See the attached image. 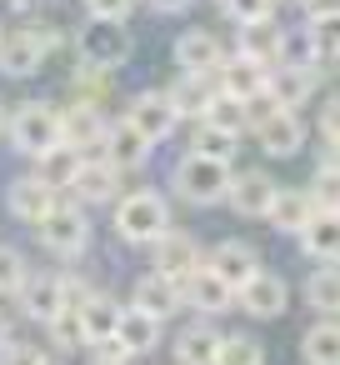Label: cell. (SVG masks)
<instances>
[{
    "label": "cell",
    "mask_w": 340,
    "mask_h": 365,
    "mask_svg": "<svg viewBox=\"0 0 340 365\" xmlns=\"http://www.w3.org/2000/svg\"><path fill=\"white\" fill-rule=\"evenodd\" d=\"M150 155H155V145L125 120V115H115V120H105V140H101V160H110L120 175L125 170H145L150 165Z\"/></svg>",
    "instance_id": "52a82bcc"
},
{
    "label": "cell",
    "mask_w": 340,
    "mask_h": 365,
    "mask_svg": "<svg viewBox=\"0 0 340 365\" xmlns=\"http://www.w3.org/2000/svg\"><path fill=\"white\" fill-rule=\"evenodd\" d=\"M275 6H280V0H275Z\"/></svg>",
    "instance_id": "681fc988"
},
{
    "label": "cell",
    "mask_w": 340,
    "mask_h": 365,
    "mask_svg": "<svg viewBox=\"0 0 340 365\" xmlns=\"http://www.w3.org/2000/svg\"><path fill=\"white\" fill-rule=\"evenodd\" d=\"M56 195H61V190H51V185H46V180L31 170V175H16V180H11V190H6V205H11V215H16V220L36 225V220H41V215L56 205Z\"/></svg>",
    "instance_id": "44dd1931"
},
{
    "label": "cell",
    "mask_w": 340,
    "mask_h": 365,
    "mask_svg": "<svg viewBox=\"0 0 340 365\" xmlns=\"http://www.w3.org/2000/svg\"><path fill=\"white\" fill-rule=\"evenodd\" d=\"M315 215V205H310V195L300 190V185H275V195H270V205H265V225L270 230H280V235H295L305 220Z\"/></svg>",
    "instance_id": "7402d4cb"
},
{
    "label": "cell",
    "mask_w": 340,
    "mask_h": 365,
    "mask_svg": "<svg viewBox=\"0 0 340 365\" xmlns=\"http://www.w3.org/2000/svg\"><path fill=\"white\" fill-rule=\"evenodd\" d=\"M41 365H66V360H61V355H46V360H41Z\"/></svg>",
    "instance_id": "7dc6e473"
},
{
    "label": "cell",
    "mask_w": 340,
    "mask_h": 365,
    "mask_svg": "<svg viewBox=\"0 0 340 365\" xmlns=\"http://www.w3.org/2000/svg\"><path fill=\"white\" fill-rule=\"evenodd\" d=\"M110 225H115V235L125 245H155L170 230V200L160 190H130V195L115 200Z\"/></svg>",
    "instance_id": "6da1fadb"
},
{
    "label": "cell",
    "mask_w": 340,
    "mask_h": 365,
    "mask_svg": "<svg viewBox=\"0 0 340 365\" xmlns=\"http://www.w3.org/2000/svg\"><path fill=\"white\" fill-rule=\"evenodd\" d=\"M250 135L260 140V150H265L270 160H290V155L305 150V120H300L295 110H270Z\"/></svg>",
    "instance_id": "4fadbf2b"
},
{
    "label": "cell",
    "mask_w": 340,
    "mask_h": 365,
    "mask_svg": "<svg viewBox=\"0 0 340 365\" xmlns=\"http://www.w3.org/2000/svg\"><path fill=\"white\" fill-rule=\"evenodd\" d=\"M300 360L305 365H340V325H335V315H320L300 335Z\"/></svg>",
    "instance_id": "484cf974"
},
{
    "label": "cell",
    "mask_w": 340,
    "mask_h": 365,
    "mask_svg": "<svg viewBox=\"0 0 340 365\" xmlns=\"http://www.w3.org/2000/svg\"><path fill=\"white\" fill-rule=\"evenodd\" d=\"M335 300H340V285H335V265H315L305 275V305L315 315H335Z\"/></svg>",
    "instance_id": "d6a6232c"
},
{
    "label": "cell",
    "mask_w": 340,
    "mask_h": 365,
    "mask_svg": "<svg viewBox=\"0 0 340 365\" xmlns=\"http://www.w3.org/2000/svg\"><path fill=\"white\" fill-rule=\"evenodd\" d=\"M220 11L235 26H255V21H275V0H220Z\"/></svg>",
    "instance_id": "ab89813d"
},
{
    "label": "cell",
    "mask_w": 340,
    "mask_h": 365,
    "mask_svg": "<svg viewBox=\"0 0 340 365\" xmlns=\"http://www.w3.org/2000/svg\"><path fill=\"white\" fill-rule=\"evenodd\" d=\"M41 360H46V350H41V345H21V340L0 345V365H41Z\"/></svg>",
    "instance_id": "ee69618b"
},
{
    "label": "cell",
    "mask_w": 340,
    "mask_h": 365,
    "mask_svg": "<svg viewBox=\"0 0 340 365\" xmlns=\"http://www.w3.org/2000/svg\"><path fill=\"white\" fill-rule=\"evenodd\" d=\"M0 130H6V101H0Z\"/></svg>",
    "instance_id": "c3c4849f"
},
{
    "label": "cell",
    "mask_w": 340,
    "mask_h": 365,
    "mask_svg": "<svg viewBox=\"0 0 340 365\" xmlns=\"http://www.w3.org/2000/svg\"><path fill=\"white\" fill-rule=\"evenodd\" d=\"M215 365H265V345H260L255 335H245V330L220 335V345H215Z\"/></svg>",
    "instance_id": "836d02e7"
},
{
    "label": "cell",
    "mask_w": 340,
    "mask_h": 365,
    "mask_svg": "<svg viewBox=\"0 0 340 365\" xmlns=\"http://www.w3.org/2000/svg\"><path fill=\"white\" fill-rule=\"evenodd\" d=\"M200 120H205V125H215V130H225V135H235V140L250 130V125H245V106H240V101H230V96H220V91H215V101H210V110H205Z\"/></svg>",
    "instance_id": "d590c367"
},
{
    "label": "cell",
    "mask_w": 340,
    "mask_h": 365,
    "mask_svg": "<svg viewBox=\"0 0 340 365\" xmlns=\"http://www.w3.org/2000/svg\"><path fill=\"white\" fill-rule=\"evenodd\" d=\"M290 305V285L275 270H255L240 290H235V310H245L250 320H280Z\"/></svg>",
    "instance_id": "ba28073f"
},
{
    "label": "cell",
    "mask_w": 340,
    "mask_h": 365,
    "mask_svg": "<svg viewBox=\"0 0 340 365\" xmlns=\"http://www.w3.org/2000/svg\"><path fill=\"white\" fill-rule=\"evenodd\" d=\"M36 235H41V245H46L51 255L76 260V255H86V250H91V215H86V205H76V200L56 195V205L36 220Z\"/></svg>",
    "instance_id": "3957f363"
},
{
    "label": "cell",
    "mask_w": 340,
    "mask_h": 365,
    "mask_svg": "<svg viewBox=\"0 0 340 365\" xmlns=\"http://www.w3.org/2000/svg\"><path fill=\"white\" fill-rule=\"evenodd\" d=\"M320 81H325V76L310 71V66H270V76H265V96H270L280 110H295V106H305V101L315 96Z\"/></svg>",
    "instance_id": "e0dca14e"
},
{
    "label": "cell",
    "mask_w": 340,
    "mask_h": 365,
    "mask_svg": "<svg viewBox=\"0 0 340 365\" xmlns=\"http://www.w3.org/2000/svg\"><path fill=\"white\" fill-rule=\"evenodd\" d=\"M235 150H240V140H235V135H225V130H215V125L195 120L190 155H200V160H215V165H235Z\"/></svg>",
    "instance_id": "4dcf8cb0"
},
{
    "label": "cell",
    "mask_w": 340,
    "mask_h": 365,
    "mask_svg": "<svg viewBox=\"0 0 340 365\" xmlns=\"http://www.w3.org/2000/svg\"><path fill=\"white\" fill-rule=\"evenodd\" d=\"M225 180H230V165H215V160H200V155H180L175 170H170V185L185 205H220L225 200Z\"/></svg>",
    "instance_id": "5b68a950"
},
{
    "label": "cell",
    "mask_w": 340,
    "mask_h": 365,
    "mask_svg": "<svg viewBox=\"0 0 340 365\" xmlns=\"http://www.w3.org/2000/svg\"><path fill=\"white\" fill-rule=\"evenodd\" d=\"M145 6H150V11H160V16H175V11H185V6H190V0H145Z\"/></svg>",
    "instance_id": "f6af8a7d"
},
{
    "label": "cell",
    "mask_w": 340,
    "mask_h": 365,
    "mask_svg": "<svg viewBox=\"0 0 340 365\" xmlns=\"http://www.w3.org/2000/svg\"><path fill=\"white\" fill-rule=\"evenodd\" d=\"M275 36H280V26H275V21L240 26V31H235V56L260 61V66H275Z\"/></svg>",
    "instance_id": "f546056e"
},
{
    "label": "cell",
    "mask_w": 340,
    "mask_h": 365,
    "mask_svg": "<svg viewBox=\"0 0 340 365\" xmlns=\"http://www.w3.org/2000/svg\"><path fill=\"white\" fill-rule=\"evenodd\" d=\"M165 96H170L175 115H190V120H200V115L210 110V101H215V81H210V76H175Z\"/></svg>",
    "instance_id": "d4e9b609"
},
{
    "label": "cell",
    "mask_w": 340,
    "mask_h": 365,
    "mask_svg": "<svg viewBox=\"0 0 340 365\" xmlns=\"http://www.w3.org/2000/svg\"><path fill=\"white\" fill-rule=\"evenodd\" d=\"M0 135L11 140V150H16V155L41 160L46 150H56V145H61L56 106H51V101H26V106H16V110H6V130H0Z\"/></svg>",
    "instance_id": "7a4b0ae2"
},
{
    "label": "cell",
    "mask_w": 340,
    "mask_h": 365,
    "mask_svg": "<svg viewBox=\"0 0 340 365\" xmlns=\"http://www.w3.org/2000/svg\"><path fill=\"white\" fill-rule=\"evenodd\" d=\"M295 240H300V255H305L310 265H335V250H340L335 210H315V215L295 230Z\"/></svg>",
    "instance_id": "ac0fdd59"
},
{
    "label": "cell",
    "mask_w": 340,
    "mask_h": 365,
    "mask_svg": "<svg viewBox=\"0 0 340 365\" xmlns=\"http://www.w3.org/2000/svg\"><path fill=\"white\" fill-rule=\"evenodd\" d=\"M76 165H81V155H76L71 145H56V150H46V155L36 160V175H41L51 190H61V185L71 180V170H76Z\"/></svg>",
    "instance_id": "8d00e7d4"
},
{
    "label": "cell",
    "mask_w": 340,
    "mask_h": 365,
    "mask_svg": "<svg viewBox=\"0 0 340 365\" xmlns=\"http://www.w3.org/2000/svg\"><path fill=\"white\" fill-rule=\"evenodd\" d=\"M265 76H270V66H260V61H245V56H220V66L210 71V81H215V91L220 96H230V101H250V96H260L265 91Z\"/></svg>",
    "instance_id": "5bb4252c"
},
{
    "label": "cell",
    "mask_w": 340,
    "mask_h": 365,
    "mask_svg": "<svg viewBox=\"0 0 340 365\" xmlns=\"http://www.w3.org/2000/svg\"><path fill=\"white\" fill-rule=\"evenodd\" d=\"M21 305H26V320H36V325H51L61 310H66V285H61V275H26V285H21Z\"/></svg>",
    "instance_id": "ffe728a7"
},
{
    "label": "cell",
    "mask_w": 340,
    "mask_h": 365,
    "mask_svg": "<svg viewBox=\"0 0 340 365\" xmlns=\"http://www.w3.org/2000/svg\"><path fill=\"white\" fill-rule=\"evenodd\" d=\"M86 350H91V365H130V360H135V355H130V350H125L115 335H105V340H91Z\"/></svg>",
    "instance_id": "60d3db41"
},
{
    "label": "cell",
    "mask_w": 340,
    "mask_h": 365,
    "mask_svg": "<svg viewBox=\"0 0 340 365\" xmlns=\"http://www.w3.org/2000/svg\"><path fill=\"white\" fill-rule=\"evenodd\" d=\"M11 340H16V325H11L6 310H0V345H11Z\"/></svg>",
    "instance_id": "bcb514c9"
},
{
    "label": "cell",
    "mask_w": 340,
    "mask_h": 365,
    "mask_svg": "<svg viewBox=\"0 0 340 365\" xmlns=\"http://www.w3.org/2000/svg\"><path fill=\"white\" fill-rule=\"evenodd\" d=\"M26 275H31L26 255H21L16 245H0V295H21Z\"/></svg>",
    "instance_id": "f35d334b"
},
{
    "label": "cell",
    "mask_w": 340,
    "mask_h": 365,
    "mask_svg": "<svg viewBox=\"0 0 340 365\" xmlns=\"http://www.w3.org/2000/svg\"><path fill=\"white\" fill-rule=\"evenodd\" d=\"M130 51H135V41H130V31H125V21H86L81 31H76V56H81V66H91V71H120L125 61H130Z\"/></svg>",
    "instance_id": "277c9868"
},
{
    "label": "cell",
    "mask_w": 340,
    "mask_h": 365,
    "mask_svg": "<svg viewBox=\"0 0 340 365\" xmlns=\"http://www.w3.org/2000/svg\"><path fill=\"white\" fill-rule=\"evenodd\" d=\"M115 195H120V170L110 160H101V155H81V165L66 180V200H76V205H110Z\"/></svg>",
    "instance_id": "8992f818"
},
{
    "label": "cell",
    "mask_w": 340,
    "mask_h": 365,
    "mask_svg": "<svg viewBox=\"0 0 340 365\" xmlns=\"http://www.w3.org/2000/svg\"><path fill=\"white\" fill-rule=\"evenodd\" d=\"M275 185H280V180H270L265 170H230V180H225V205H230L235 215H245V220H260L265 205H270V195H275Z\"/></svg>",
    "instance_id": "9a60e30c"
},
{
    "label": "cell",
    "mask_w": 340,
    "mask_h": 365,
    "mask_svg": "<svg viewBox=\"0 0 340 365\" xmlns=\"http://www.w3.org/2000/svg\"><path fill=\"white\" fill-rule=\"evenodd\" d=\"M175 285H180V305H195L200 315H220V310H235V290H230V285H225V280H220V275H215V270H210L205 260H200V265H195L190 275H180Z\"/></svg>",
    "instance_id": "7c38bea8"
},
{
    "label": "cell",
    "mask_w": 340,
    "mask_h": 365,
    "mask_svg": "<svg viewBox=\"0 0 340 365\" xmlns=\"http://www.w3.org/2000/svg\"><path fill=\"white\" fill-rule=\"evenodd\" d=\"M130 305L140 310V315H150V320H170V315H180L185 305H180V285L175 280H165V275H155V270H145V275H135V285H130Z\"/></svg>",
    "instance_id": "2e32d148"
},
{
    "label": "cell",
    "mask_w": 340,
    "mask_h": 365,
    "mask_svg": "<svg viewBox=\"0 0 340 365\" xmlns=\"http://www.w3.org/2000/svg\"><path fill=\"white\" fill-rule=\"evenodd\" d=\"M56 125H61V145H71L76 155H91L105 140V110L81 101H66V110H56Z\"/></svg>",
    "instance_id": "30bf717a"
},
{
    "label": "cell",
    "mask_w": 340,
    "mask_h": 365,
    "mask_svg": "<svg viewBox=\"0 0 340 365\" xmlns=\"http://www.w3.org/2000/svg\"><path fill=\"white\" fill-rule=\"evenodd\" d=\"M51 345H56V355H71V350H86V330H81V320H76V310H61L51 325Z\"/></svg>",
    "instance_id": "74e56055"
},
{
    "label": "cell",
    "mask_w": 340,
    "mask_h": 365,
    "mask_svg": "<svg viewBox=\"0 0 340 365\" xmlns=\"http://www.w3.org/2000/svg\"><path fill=\"white\" fill-rule=\"evenodd\" d=\"M200 260H205V255H200V240H195L190 230H175V225L150 245V270H155V275H165V280L190 275Z\"/></svg>",
    "instance_id": "8fae6325"
},
{
    "label": "cell",
    "mask_w": 340,
    "mask_h": 365,
    "mask_svg": "<svg viewBox=\"0 0 340 365\" xmlns=\"http://www.w3.org/2000/svg\"><path fill=\"white\" fill-rule=\"evenodd\" d=\"M130 11H135V0H86L91 21H125Z\"/></svg>",
    "instance_id": "b9f144b4"
},
{
    "label": "cell",
    "mask_w": 340,
    "mask_h": 365,
    "mask_svg": "<svg viewBox=\"0 0 340 365\" xmlns=\"http://www.w3.org/2000/svg\"><path fill=\"white\" fill-rule=\"evenodd\" d=\"M215 345H220V330L200 320V325H185L170 350H175V365H215Z\"/></svg>",
    "instance_id": "f1b7e54d"
},
{
    "label": "cell",
    "mask_w": 340,
    "mask_h": 365,
    "mask_svg": "<svg viewBox=\"0 0 340 365\" xmlns=\"http://www.w3.org/2000/svg\"><path fill=\"white\" fill-rule=\"evenodd\" d=\"M305 26H335V11H340V0H295Z\"/></svg>",
    "instance_id": "7bdbcfd3"
},
{
    "label": "cell",
    "mask_w": 340,
    "mask_h": 365,
    "mask_svg": "<svg viewBox=\"0 0 340 365\" xmlns=\"http://www.w3.org/2000/svg\"><path fill=\"white\" fill-rule=\"evenodd\" d=\"M115 340H120L130 355H150V350L160 345V320H150V315H140L135 305H125L120 320H115Z\"/></svg>",
    "instance_id": "4316f807"
},
{
    "label": "cell",
    "mask_w": 340,
    "mask_h": 365,
    "mask_svg": "<svg viewBox=\"0 0 340 365\" xmlns=\"http://www.w3.org/2000/svg\"><path fill=\"white\" fill-rule=\"evenodd\" d=\"M120 300H110L105 290H96L81 310H76V320H81V330H86V345L91 340H105V335H115V320H120Z\"/></svg>",
    "instance_id": "83f0119b"
},
{
    "label": "cell",
    "mask_w": 340,
    "mask_h": 365,
    "mask_svg": "<svg viewBox=\"0 0 340 365\" xmlns=\"http://www.w3.org/2000/svg\"><path fill=\"white\" fill-rule=\"evenodd\" d=\"M205 265H210L230 290H240V285L260 270V255H255V245H250V240H220V245L205 255Z\"/></svg>",
    "instance_id": "d6986e66"
},
{
    "label": "cell",
    "mask_w": 340,
    "mask_h": 365,
    "mask_svg": "<svg viewBox=\"0 0 340 365\" xmlns=\"http://www.w3.org/2000/svg\"><path fill=\"white\" fill-rule=\"evenodd\" d=\"M125 120H130L150 145L170 140V135H175V125H180V115H175V106H170V96H165V91H140V96L125 106Z\"/></svg>",
    "instance_id": "9c48e42d"
},
{
    "label": "cell",
    "mask_w": 340,
    "mask_h": 365,
    "mask_svg": "<svg viewBox=\"0 0 340 365\" xmlns=\"http://www.w3.org/2000/svg\"><path fill=\"white\" fill-rule=\"evenodd\" d=\"M41 66H46V51L26 31H0V76L26 81V76H41Z\"/></svg>",
    "instance_id": "603a6c76"
},
{
    "label": "cell",
    "mask_w": 340,
    "mask_h": 365,
    "mask_svg": "<svg viewBox=\"0 0 340 365\" xmlns=\"http://www.w3.org/2000/svg\"><path fill=\"white\" fill-rule=\"evenodd\" d=\"M110 91H115V76L110 71H91V66H81L76 76H71V101H81V106H105L110 101Z\"/></svg>",
    "instance_id": "1f68e13d"
},
{
    "label": "cell",
    "mask_w": 340,
    "mask_h": 365,
    "mask_svg": "<svg viewBox=\"0 0 340 365\" xmlns=\"http://www.w3.org/2000/svg\"><path fill=\"white\" fill-rule=\"evenodd\" d=\"M310 41H315L310 26H280V36H275V66H310Z\"/></svg>",
    "instance_id": "e575fe53"
},
{
    "label": "cell",
    "mask_w": 340,
    "mask_h": 365,
    "mask_svg": "<svg viewBox=\"0 0 340 365\" xmlns=\"http://www.w3.org/2000/svg\"><path fill=\"white\" fill-rule=\"evenodd\" d=\"M175 66H180V76H210L220 66V41L210 31H185L175 41Z\"/></svg>",
    "instance_id": "cb8c5ba5"
}]
</instances>
